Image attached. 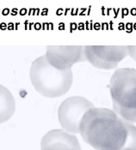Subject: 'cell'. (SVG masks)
<instances>
[{"label":"cell","instance_id":"cell-1","mask_svg":"<svg viewBox=\"0 0 136 150\" xmlns=\"http://www.w3.org/2000/svg\"><path fill=\"white\" fill-rule=\"evenodd\" d=\"M79 133L96 150H136V127L113 110L93 108L83 117Z\"/></svg>","mask_w":136,"mask_h":150},{"label":"cell","instance_id":"cell-2","mask_svg":"<svg viewBox=\"0 0 136 150\" xmlns=\"http://www.w3.org/2000/svg\"><path fill=\"white\" fill-rule=\"evenodd\" d=\"M29 77L34 89L47 98H58L66 94L70 90L73 79L72 69H55L47 62L45 55L34 60Z\"/></svg>","mask_w":136,"mask_h":150},{"label":"cell","instance_id":"cell-3","mask_svg":"<svg viewBox=\"0 0 136 150\" xmlns=\"http://www.w3.org/2000/svg\"><path fill=\"white\" fill-rule=\"evenodd\" d=\"M113 111L125 121L136 123V69H116L110 78Z\"/></svg>","mask_w":136,"mask_h":150},{"label":"cell","instance_id":"cell-4","mask_svg":"<svg viewBox=\"0 0 136 150\" xmlns=\"http://www.w3.org/2000/svg\"><path fill=\"white\" fill-rule=\"evenodd\" d=\"M94 105L82 96H72L59 105L58 118L61 127L69 133H79L81 121Z\"/></svg>","mask_w":136,"mask_h":150},{"label":"cell","instance_id":"cell-5","mask_svg":"<svg viewBox=\"0 0 136 150\" xmlns=\"http://www.w3.org/2000/svg\"><path fill=\"white\" fill-rule=\"evenodd\" d=\"M127 55V46H84L86 61L97 69H115Z\"/></svg>","mask_w":136,"mask_h":150},{"label":"cell","instance_id":"cell-6","mask_svg":"<svg viewBox=\"0 0 136 150\" xmlns=\"http://www.w3.org/2000/svg\"><path fill=\"white\" fill-rule=\"evenodd\" d=\"M45 56L53 67L60 70L72 69L73 64L86 61L83 46H48Z\"/></svg>","mask_w":136,"mask_h":150},{"label":"cell","instance_id":"cell-7","mask_svg":"<svg viewBox=\"0 0 136 150\" xmlns=\"http://www.w3.org/2000/svg\"><path fill=\"white\" fill-rule=\"evenodd\" d=\"M42 150H81L79 139L67 131L57 129L46 133L41 142Z\"/></svg>","mask_w":136,"mask_h":150},{"label":"cell","instance_id":"cell-8","mask_svg":"<svg viewBox=\"0 0 136 150\" xmlns=\"http://www.w3.org/2000/svg\"><path fill=\"white\" fill-rule=\"evenodd\" d=\"M16 111V101L11 92L0 84V124L7 122Z\"/></svg>","mask_w":136,"mask_h":150},{"label":"cell","instance_id":"cell-9","mask_svg":"<svg viewBox=\"0 0 136 150\" xmlns=\"http://www.w3.org/2000/svg\"><path fill=\"white\" fill-rule=\"evenodd\" d=\"M128 55L136 62V46H127Z\"/></svg>","mask_w":136,"mask_h":150}]
</instances>
